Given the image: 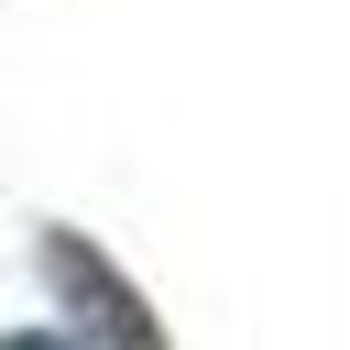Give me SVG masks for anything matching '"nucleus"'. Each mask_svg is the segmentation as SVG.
<instances>
[{
  "label": "nucleus",
  "mask_w": 350,
  "mask_h": 350,
  "mask_svg": "<svg viewBox=\"0 0 350 350\" xmlns=\"http://www.w3.org/2000/svg\"><path fill=\"white\" fill-rule=\"evenodd\" d=\"M44 284L77 306V328H66L77 350H88V339H98V350H164V339H153V306L109 273V252H98V241L55 230V241H44Z\"/></svg>",
  "instance_id": "nucleus-1"
},
{
  "label": "nucleus",
  "mask_w": 350,
  "mask_h": 350,
  "mask_svg": "<svg viewBox=\"0 0 350 350\" xmlns=\"http://www.w3.org/2000/svg\"><path fill=\"white\" fill-rule=\"evenodd\" d=\"M0 350H77V339H66V328H11Z\"/></svg>",
  "instance_id": "nucleus-2"
}]
</instances>
